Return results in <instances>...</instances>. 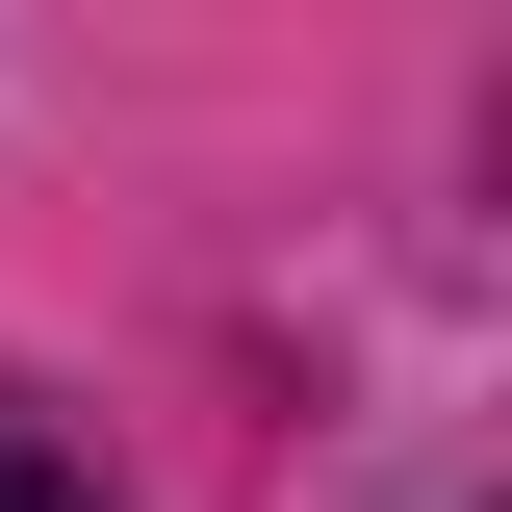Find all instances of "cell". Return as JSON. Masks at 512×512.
Listing matches in <instances>:
<instances>
[{
	"label": "cell",
	"mask_w": 512,
	"mask_h": 512,
	"mask_svg": "<svg viewBox=\"0 0 512 512\" xmlns=\"http://www.w3.org/2000/svg\"><path fill=\"white\" fill-rule=\"evenodd\" d=\"M0 512H103V487H77V461L26 436V410H0Z\"/></svg>",
	"instance_id": "obj_1"
}]
</instances>
